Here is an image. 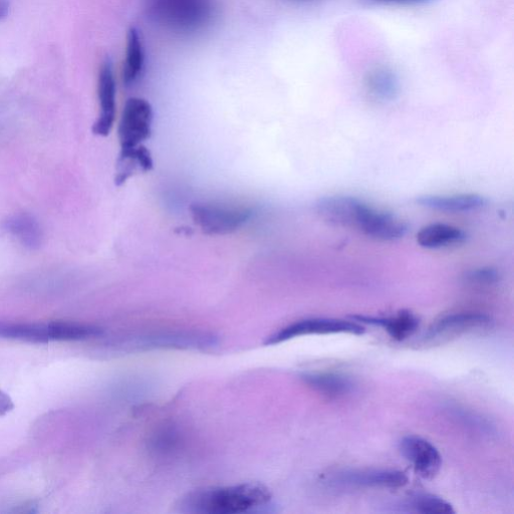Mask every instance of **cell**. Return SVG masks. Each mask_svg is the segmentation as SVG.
Segmentation results:
<instances>
[{"instance_id":"cell-3","label":"cell","mask_w":514,"mask_h":514,"mask_svg":"<svg viewBox=\"0 0 514 514\" xmlns=\"http://www.w3.org/2000/svg\"><path fill=\"white\" fill-rule=\"evenodd\" d=\"M102 335L99 327L73 322H0V339L30 344L84 341Z\"/></svg>"},{"instance_id":"cell-17","label":"cell","mask_w":514,"mask_h":514,"mask_svg":"<svg viewBox=\"0 0 514 514\" xmlns=\"http://www.w3.org/2000/svg\"><path fill=\"white\" fill-rule=\"evenodd\" d=\"M145 67V51L139 31L131 28L127 36L126 58L123 67V82L133 86L141 77Z\"/></svg>"},{"instance_id":"cell-18","label":"cell","mask_w":514,"mask_h":514,"mask_svg":"<svg viewBox=\"0 0 514 514\" xmlns=\"http://www.w3.org/2000/svg\"><path fill=\"white\" fill-rule=\"evenodd\" d=\"M153 159L150 151L143 145L135 148L121 149L117 163L116 184H124L136 171H150Z\"/></svg>"},{"instance_id":"cell-26","label":"cell","mask_w":514,"mask_h":514,"mask_svg":"<svg viewBox=\"0 0 514 514\" xmlns=\"http://www.w3.org/2000/svg\"><path fill=\"white\" fill-rule=\"evenodd\" d=\"M379 2L397 5H422L430 2V0H379Z\"/></svg>"},{"instance_id":"cell-9","label":"cell","mask_w":514,"mask_h":514,"mask_svg":"<svg viewBox=\"0 0 514 514\" xmlns=\"http://www.w3.org/2000/svg\"><path fill=\"white\" fill-rule=\"evenodd\" d=\"M491 318L480 313L465 312L445 316L435 322L425 333L422 342L436 345L447 342L465 333L485 329L491 325Z\"/></svg>"},{"instance_id":"cell-12","label":"cell","mask_w":514,"mask_h":514,"mask_svg":"<svg viewBox=\"0 0 514 514\" xmlns=\"http://www.w3.org/2000/svg\"><path fill=\"white\" fill-rule=\"evenodd\" d=\"M333 483L378 488H400L408 483L407 475L399 470L345 471L333 477Z\"/></svg>"},{"instance_id":"cell-19","label":"cell","mask_w":514,"mask_h":514,"mask_svg":"<svg viewBox=\"0 0 514 514\" xmlns=\"http://www.w3.org/2000/svg\"><path fill=\"white\" fill-rule=\"evenodd\" d=\"M303 379L311 388L330 398L344 397L354 389L350 378L336 373H310Z\"/></svg>"},{"instance_id":"cell-15","label":"cell","mask_w":514,"mask_h":514,"mask_svg":"<svg viewBox=\"0 0 514 514\" xmlns=\"http://www.w3.org/2000/svg\"><path fill=\"white\" fill-rule=\"evenodd\" d=\"M353 320L382 327L392 339L398 342L405 341L413 336L420 325L418 317L407 310H402L396 316L389 318L355 316Z\"/></svg>"},{"instance_id":"cell-13","label":"cell","mask_w":514,"mask_h":514,"mask_svg":"<svg viewBox=\"0 0 514 514\" xmlns=\"http://www.w3.org/2000/svg\"><path fill=\"white\" fill-rule=\"evenodd\" d=\"M417 203L425 208L448 213H461L478 210L485 206L486 199L476 193L455 195H425L417 199Z\"/></svg>"},{"instance_id":"cell-6","label":"cell","mask_w":514,"mask_h":514,"mask_svg":"<svg viewBox=\"0 0 514 514\" xmlns=\"http://www.w3.org/2000/svg\"><path fill=\"white\" fill-rule=\"evenodd\" d=\"M219 345L214 334L201 331L157 332L134 338L129 348L138 350L177 349V350H211Z\"/></svg>"},{"instance_id":"cell-11","label":"cell","mask_w":514,"mask_h":514,"mask_svg":"<svg viewBox=\"0 0 514 514\" xmlns=\"http://www.w3.org/2000/svg\"><path fill=\"white\" fill-rule=\"evenodd\" d=\"M400 451L420 477L433 479L440 471L442 457L429 441L418 436H406L400 442Z\"/></svg>"},{"instance_id":"cell-14","label":"cell","mask_w":514,"mask_h":514,"mask_svg":"<svg viewBox=\"0 0 514 514\" xmlns=\"http://www.w3.org/2000/svg\"><path fill=\"white\" fill-rule=\"evenodd\" d=\"M3 228L30 250H37L42 246V226L36 217L29 213H18L8 217L3 223Z\"/></svg>"},{"instance_id":"cell-2","label":"cell","mask_w":514,"mask_h":514,"mask_svg":"<svg viewBox=\"0 0 514 514\" xmlns=\"http://www.w3.org/2000/svg\"><path fill=\"white\" fill-rule=\"evenodd\" d=\"M272 499V492L265 485L243 483L191 492L182 498L179 508L194 514L255 513L271 505Z\"/></svg>"},{"instance_id":"cell-4","label":"cell","mask_w":514,"mask_h":514,"mask_svg":"<svg viewBox=\"0 0 514 514\" xmlns=\"http://www.w3.org/2000/svg\"><path fill=\"white\" fill-rule=\"evenodd\" d=\"M213 14L212 0H152L148 17L166 30L193 33L209 24Z\"/></svg>"},{"instance_id":"cell-22","label":"cell","mask_w":514,"mask_h":514,"mask_svg":"<svg viewBox=\"0 0 514 514\" xmlns=\"http://www.w3.org/2000/svg\"><path fill=\"white\" fill-rule=\"evenodd\" d=\"M469 283L478 286H491L499 281V274L493 269H479L468 273Z\"/></svg>"},{"instance_id":"cell-16","label":"cell","mask_w":514,"mask_h":514,"mask_svg":"<svg viewBox=\"0 0 514 514\" xmlns=\"http://www.w3.org/2000/svg\"><path fill=\"white\" fill-rule=\"evenodd\" d=\"M417 243L427 249H439L461 244L466 240V233L459 227L433 223L424 226L416 235Z\"/></svg>"},{"instance_id":"cell-20","label":"cell","mask_w":514,"mask_h":514,"mask_svg":"<svg viewBox=\"0 0 514 514\" xmlns=\"http://www.w3.org/2000/svg\"><path fill=\"white\" fill-rule=\"evenodd\" d=\"M365 86L368 93L381 102L395 100L400 90L397 76L385 68H377L369 72L365 79Z\"/></svg>"},{"instance_id":"cell-21","label":"cell","mask_w":514,"mask_h":514,"mask_svg":"<svg viewBox=\"0 0 514 514\" xmlns=\"http://www.w3.org/2000/svg\"><path fill=\"white\" fill-rule=\"evenodd\" d=\"M400 507L403 511L423 514L455 513L453 506L446 500L433 494L424 493L409 497Z\"/></svg>"},{"instance_id":"cell-8","label":"cell","mask_w":514,"mask_h":514,"mask_svg":"<svg viewBox=\"0 0 514 514\" xmlns=\"http://www.w3.org/2000/svg\"><path fill=\"white\" fill-rule=\"evenodd\" d=\"M364 333V327L351 321L325 318L308 319L282 329L269 337L265 344L274 346L309 335L351 334L361 336Z\"/></svg>"},{"instance_id":"cell-5","label":"cell","mask_w":514,"mask_h":514,"mask_svg":"<svg viewBox=\"0 0 514 514\" xmlns=\"http://www.w3.org/2000/svg\"><path fill=\"white\" fill-rule=\"evenodd\" d=\"M194 222L208 235L231 234L244 226L252 210L244 206L196 203L191 207Z\"/></svg>"},{"instance_id":"cell-1","label":"cell","mask_w":514,"mask_h":514,"mask_svg":"<svg viewBox=\"0 0 514 514\" xmlns=\"http://www.w3.org/2000/svg\"><path fill=\"white\" fill-rule=\"evenodd\" d=\"M315 209L321 219L331 225L355 229L380 241L399 240L408 231V224L396 215L352 196L323 197L317 201Z\"/></svg>"},{"instance_id":"cell-25","label":"cell","mask_w":514,"mask_h":514,"mask_svg":"<svg viewBox=\"0 0 514 514\" xmlns=\"http://www.w3.org/2000/svg\"><path fill=\"white\" fill-rule=\"evenodd\" d=\"M11 12V0H0V23L4 22Z\"/></svg>"},{"instance_id":"cell-23","label":"cell","mask_w":514,"mask_h":514,"mask_svg":"<svg viewBox=\"0 0 514 514\" xmlns=\"http://www.w3.org/2000/svg\"><path fill=\"white\" fill-rule=\"evenodd\" d=\"M178 441L177 434L174 430L167 429L159 433L154 439V448L159 451L170 450L174 448Z\"/></svg>"},{"instance_id":"cell-10","label":"cell","mask_w":514,"mask_h":514,"mask_svg":"<svg viewBox=\"0 0 514 514\" xmlns=\"http://www.w3.org/2000/svg\"><path fill=\"white\" fill-rule=\"evenodd\" d=\"M98 98L100 114L93 126V133L97 136L107 137L116 120L117 87L110 59L104 61L101 66L98 79Z\"/></svg>"},{"instance_id":"cell-7","label":"cell","mask_w":514,"mask_h":514,"mask_svg":"<svg viewBox=\"0 0 514 514\" xmlns=\"http://www.w3.org/2000/svg\"><path fill=\"white\" fill-rule=\"evenodd\" d=\"M153 108L141 98L129 99L123 109L119 124L121 149L135 148L148 140L152 133Z\"/></svg>"},{"instance_id":"cell-24","label":"cell","mask_w":514,"mask_h":514,"mask_svg":"<svg viewBox=\"0 0 514 514\" xmlns=\"http://www.w3.org/2000/svg\"><path fill=\"white\" fill-rule=\"evenodd\" d=\"M15 408L13 399L5 391L0 390V416H6Z\"/></svg>"}]
</instances>
